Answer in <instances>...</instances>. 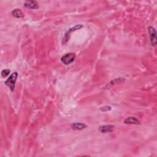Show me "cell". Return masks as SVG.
Listing matches in <instances>:
<instances>
[{"label": "cell", "mask_w": 157, "mask_h": 157, "mask_svg": "<svg viewBox=\"0 0 157 157\" xmlns=\"http://www.w3.org/2000/svg\"><path fill=\"white\" fill-rule=\"evenodd\" d=\"M87 127V126L82 123H74L71 125V128L74 130H82Z\"/></svg>", "instance_id": "ba28073f"}, {"label": "cell", "mask_w": 157, "mask_h": 157, "mask_svg": "<svg viewBox=\"0 0 157 157\" xmlns=\"http://www.w3.org/2000/svg\"><path fill=\"white\" fill-rule=\"evenodd\" d=\"M149 32L150 34V38L151 45L152 46H155L156 44V33L155 28L152 27H149Z\"/></svg>", "instance_id": "3957f363"}, {"label": "cell", "mask_w": 157, "mask_h": 157, "mask_svg": "<svg viewBox=\"0 0 157 157\" xmlns=\"http://www.w3.org/2000/svg\"><path fill=\"white\" fill-rule=\"evenodd\" d=\"M114 128V126L112 125H103L99 128V131L102 133H111L113 131Z\"/></svg>", "instance_id": "52a82bcc"}, {"label": "cell", "mask_w": 157, "mask_h": 157, "mask_svg": "<svg viewBox=\"0 0 157 157\" xmlns=\"http://www.w3.org/2000/svg\"><path fill=\"white\" fill-rule=\"evenodd\" d=\"M75 58V55L73 53H68L63 55L61 58V61L65 65H70L74 62Z\"/></svg>", "instance_id": "7a4b0ae2"}, {"label": "cell", "mask_w": 157, "mask_h": 157, "mask_svg": "<svg viewBox=\"0 0 157 157\" xmlns=\"http://www.w3.org/2000/svg\"><path fill=\"white\" fill-rule=\"evenodd\" d=\"M10 73H11L10 69H4L1 71V75L3 77H6L9 74H10Z\"/></svg>", "instance_id": "30bf717a"}, {"label": "cell", "mask_w": 157, "mask_h": 157, "mask_svg": "<svg viewBox=\"0 0 157 157\" xmlns=\"http://www.w3.org/2000/svg\"><path fill=\"white\" fill-rule=\"evenodd\" d=\"M23 6L30 9H37L39 8L38 4L36 1H26L23 3Z\"/></svg>", "instance_id": "5b68a950"}, {"label": "cell", "mask_w": 157, "mask_h": 157, "mask_svg": "<svg viewBox=\"0 0 157 157\" xmlns=\"http://www.w3.org/2000/svg\"><path fill=\"white\" fill-rule=\"evenodd\" d=\"M100 110H101V111L104 112H107V111H111V106H103V107H101Z\"/></svg>", "instance_id": "8fae6325"}, {"label": "cell", "mask_w": 157, "mask_h": 157, "mask_svg": "<svg viewBox=\"0 0 157 157\" xmlns=\"http://www.w3.org/2000/svg\"><path fill=\"white\" fill-rule=\"evenodd\" d=\"M124 123L130 125H139L141 122L135 117H128L124 120Z\"/></svg>", "instance_id": "8992f818"}, {"label": "cell", "mask_w": 157, "mask_h": 157, "mask_svg": "<svg viewBox=\"0 0 157 157\" xmlns=\"http://www.w3.org/2000/svg\"><path fill=\"white\" fill-rule=\"evenodd\" d=\"M18 77L17 72H14L9 78L4 82V84L11 90V92H14V88H15V85L16 83V80Z\"/></svg>", "instance_id": "6da1fadb"}, {"label": "cell", "mask_w": 157, "mask_h": 157, "mask_svg": "<svg viewBox=\"0 0 157 157\" xmlns=\"http://www.w3.org/2000/svg\"><path fill=\"white\" fill-rule=\"evenodd\" d=\"M83 27V25H76L74 27L72 28H71V29L66 33V34L65 35V37H63V44H66V42H68V41L69 40V35H70L71 34V32H73L74 31H75V30H79L80 29V28H82Z\"/></svg>", "instance_id": "277c9868"}, {"label": "cell", "mask_w": 157, "mask_h": 157, "mask_svg": "<svg viewBox=\"0 0 157 157\" xmlns=\"http://www.w3.org/2000/svg\"><path fill=\"white\" fill-rule=\"evenodd\" d=\"M12 15L16 18H22L24 15H23V13L22 11L20 10V9H14V10L12 11Z\"/></svg>", "instance_id": "9c48e42d"}]
</instances>
